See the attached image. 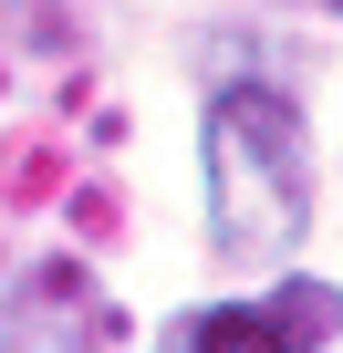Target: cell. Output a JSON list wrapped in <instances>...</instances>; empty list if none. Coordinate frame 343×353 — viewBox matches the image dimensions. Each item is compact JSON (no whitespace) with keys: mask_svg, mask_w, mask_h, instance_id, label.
Instances as JSON below:
<instances>
[{"mask_svg":"<svg viewBox=\"0 0 343 353\" xmlns=\"http://www.w3.org/2000/svg\"><path fill=\"white\" fill-rule=\"evenodd\" d=\"M198 156H208V250L239 270L291 260V239L312 219V145H302L291 94L281 83H219Z\"/></svg>","mask_w":343,"mask_h":353,"instance_id":"6da1fadb","label":"cell"},{"mask_svg":"<svg viewBox=\"0 0 343 353\" xmlns=\"http://www.w3.org/2000/svg\"><path fill=\"white\" fill-rule=\"evenodd\" d=\"M333 332V291L322 281H281V291H229V301H188L156 322V353H312Z\"/></svg>","mask_w":343,"mask_h":353,"instance_id":"7a4b0ae2","label":"cell"},{"mask_svg":"<svg viewBox=\"0 0 343 353\" xmlns=\"http://www.w3.org/2000/svg\"><path fill=\"white\" fill-rule=\"evenodd\" d=\"M104 332H115V312L84 260H42L0 291V353H104Z\"/></svg>","mask_w":343,"mask_h":353,"instance_id":"3957f363","label":"cell"}]
</instances>
